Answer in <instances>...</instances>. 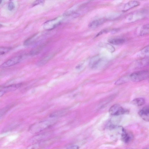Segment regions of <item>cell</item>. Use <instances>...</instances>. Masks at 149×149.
I'll return each instance as SVG.
<instances>
[{"instance_id": "52a82bcc", "label": "cell", "mask_w": 149, "mask_h": 149, "mask_svg": "<svg viewBox=\"0 0 149 149\" xmlns=\"http://www.w3.org/2000/svg\"><path fill=\"white\" fill-rule=\"evenodd\" d=\"M42 35L41 33H38L33 35L24 42V45L26 46H29L34 44L40 40Z\"/></svg>"}, {"instance_id": "9c48e42d", "label": "cell", "mask_w": 149, "mask_h": 149, "mask_svg": "<svg viewBox=\"0 0 149 149\" xmlns=\"http://www.w3.org/2000/svg\"><path fill=\"white\" fill-rule=\"evenodd\" d=\"M139 114L140 117L146 121H149V109L148 106L143 107L139 112Z\"/></svg>"}, {"instance_id": "1f68e13d", "label": "cell", "mask_w": 149, "mask_h": 149, "mask_svg": "<svg viewBox=\"0 0 149 149\" xmlns=\"http://www.w3.org/2000/svg\"><path fill=\"white\" fill-rule=\"evenodd\" d=\"M4 86L0 85V91L3 90Z\"/></svg>"}, {"instance_id": "e0dca14e", "label": "cell", "mask_w": 149, "mask_h": 149, "mask_svg": "<svg viewBox=\"0 0 149 149\" xmlns=\"http://www.w3.org/2000/svg\"><path fill=\"white\" fill-rule=\"evenodd\" d=\"M148 64V58L145 57L138 60L136 62L137 67H142L147 65Z\"/></svg>"}, {"instance_id": "30bf717a", "label": "cell", "mask_w": 149, "mask_h": 149, "mask_svg": "<svg viewBox=\"0 0 149 149\" xmlns=\"http://www.w3.org/2000/svg\"><path fill=\"white\" fill-rule=\"evenodd\" d=\"M139 2L136 1H131L126 3L124 5L123 11L125 12L139 5Z\"/></svg>"}, {"instance_id": "ba28073f", "label": "cell", "mask_w": 149, "mask_h": 149, "mask_svg": "<svg viewBox=\"0 0 149 149\" xmlns=\"http://www.w3.org/2000/svg\"><path fill=\"white\" fill-rule=\"evenodd\" d=\"M52 142L50 139L40 142L31 146L28 149H43Z\"/></svg>"}, {"instance_id": "4dcf8cb0", "label": "cell", "mask_w": 149, "mask_h": 149, "mask_svg": "<svg viewBox=\"0 0 149 149\" xmlns=\"http://www.w3.org/2000/svg\"><path fill=\"white\" fill-rule=\"evenodd\" d=\"M5 93L3 90L0 91V97L2 96Z\"/></svg>"}, {"instance_id": "8fae6325", "label": "cell", "mask_w": 149, "mask_h": 149, "mask_svg": "<svg viewBox=\"0 0 149 149\" xmlns=\"http://www.w3.org/2000/svg\"><path fill=\"white\" fill-rule=\"evenodd\" d=\"M105 19L100 18L91 21L88 24V27L91 29L96 28L102 24L106 21Z\"/></svg>"}, {"instance_id": "ffe728a7", "label": "cell", "mask_w": 149, "mask_h": 149, "mask_svg": "<svg viewBox=\"0 0 149 149\" xmlns=\"http://www.w3.org/2000/svg\"><path fill=\"white\" fill-rule=\"evenodd\" d=\"M44 47V44H42L34 49L30 52V54L31 55H35L39 54Z\"/></svg>"}, {"instance_id": "7402d4cb", "label": "cell", "mask_w": 149, "mask_h": 149, "mask_svg": "<svg viewBox=\"0 0 149 149\" xmlns=\"http://www.w3.org/2000/svg\"><path fill=\"white\" fill-rule=\"evenodd\" d=\"M12 105H7L3 108L0 109V117H1L5 113L12 107Z\"/></svg>"}, {"instance_id": "7a4b0ae2", "label": "cell", "mask_w": 149, "mask_h": 149, "mask_svg": "<svg viewBox=\"0 0 149 149\" xmlns=\"http://www.w3.org/2000/svg\"><path fill=\"white\" fill-rule=\"evenodd\" d=\"M149 72L147 70H141L134 72L129 76L131 81L135 82L141 81L148 79Z\"/></svg>"}, {"instance_id": "f546056e", "label": "cell", "mask_w": 149, "mask_h": 149, "mask_svg": "<svg viewBox=\"0 0 149 149\" xmlns=\"http://www.w3.org/2000/svg\"><path fill=\"white\" fill-rule=\"evenodd\" d=\"M44 1L42 0H38L35 1L33 4H32V5L33 6H35L39 4L42 3Z\"/></svg>"}, {"instance_id": "d6a6232c", "label": "cell", "mask_w": 149, "mask_h": 149, "mask_svg": "<svg viewBox=\"0 0 149 149\" xmlns=\"http://www.w3.org/2000/svg\"><path fill=\"white\" fill-rule=\"evenodd\" d=\"M2 26V25L1 24H0V28H1Z\"/></svg>"}, {"instance_id": "484cf974", "label": "cell", "mask_w": 149, "mask_h": 149, "mask_svg": "<svg viewBox=\"0 0 149 149\" xmlns=\"http://www.w3.org/2000/svg\"><path fill=\"white\" fill-rule=\"evenodd\" d=\"M128 79H129V77H123L117 80L115 83L116 85L121 84H122L125 83L128 80Z\"/></svg>"}, {"instance_id": "4316f807", "label": "cell", "mask_w": 149, "mask_h": 149, "mask_svg": "<svg viewBox=\"0 0 149 149\" xmlns=\"http://www.w3.org/2000/svg\"><path fill=\"white\" fill-rule=\"evenodd\" d=\"M15 7L14 3L12 1H10L9 3L8 6V9L10 11L13 10Z\"/></svg>"}, {"instance_id": "44dd1931", "label": "cell", "mask_w": 149, "mask_h": 149, "mask_svg": "<svg viewBox=\"0 0 149 149\" xmlns=\"http://www.w3.org/2000/svg\"><path fill=\"white\" fill-rule=\"evenodd\" d=\"M101 46L106 48L109 52H113L115 50V48L111 44L108 43H102L100 44Z\"/></svg>"}, {"instance_id": "5bb4252c", "label": "cell", "mask_w": 149, "mask_h": 149, "mask_svg": "<svg viewBox=\"0 0 149 149\" xmlns=\"http://www.w3.org/2000/svg\"><path fill=\"white\" fill-rule=\"evenodd\" d=\"M22 85L21 83L13 84L5 86L4 91L6 93L14 91L19 88Z\"/></svg>"}, {"instance_id": "9a60e30c", "label": "cell", "mask_w": 149, "mask_h": 149, "mask_svg": "<svg viewBox=\"0 0 149 149\" xmlns=\"http://www.w3.org/2000/svg\"><path fill=\"white\" fill-rule=\"evenodd\" d=\"M54 56V55L50 54L44 57L38 62L37 65L38 66H41L44 65L50 60Z\"/></svg>"}, {"instance_id": "603a6c76", "label": "cell", "mask_w": 149, "mask_h": 149, "mask_svg": "<svg viewBox=\"0 0 149 149\" xmlns=\"http://www.w3.org/2000/svg\"><path fill=\"white\" fill-rule=\"evenodd\" d=\"M140 55L145 57H147L149 56V47L147 46L142 49L140 53Z\"/></svg>"}, {"instance_id": "7c38bea8", "label": "cell", "mask_w": 149, "mask_h": 149, "mask_svg": "<svg viewBox=\"0 0 149 149\" xmlns=\"http://www.w3.org/2000/svg\"><path fill=\"white\" fill-rule=\"evenodd\" d=\"M122 132L121 138L122 140L125 143H128L132 139V135L126 131L123 128Z\"/></svg>"}, {"instance_id": "836d02e7", "label": "cell", "mask_w": 149, "mask_h": 149, "mask_svg": "<svg viewBox=\"0 0 149 149\" xmlns=\"http://www.w3.org/2000/svg\"><path fill=\"white\" fill-rule=\"evenodd\" d=\"M1 2H2V1L0 0V4L1 3Z\"/></svg>"}, {"instance_id": "d4e9b609", "label": "cell", "mask_w": 149, "mask_h": 149, "mask_svg": "<svg viewBox=\"0 0 149 149\" xmlns=\"http://www.w3.org/2000/svg\"><path fill=\"white\" fill-rule=\"evenodd\" d=\"M66 110H62L54 112L51 115L52 117H55L57 116L63 115L66 112Z\"/></svg>"}, {"instance_id": "83f0119b", "label": "cell", "mask_w": 149, "mask_h": 149, "mask_svg": "<svg viewBox=\"0 0 149 149\" xmlns=\"http://www.w3.org/2000/svg\"><path fill=\"white\" fill-rule=\"evenodd\" d=\"M79 146L77 145L71 144L67 146L66 149H79Z\"/></svg>"}, {"instance_id": "cb8c5ba5", "label": "cell", "mask_w": 149, "mask_h": 149, "mask_svg": "<svg viewBox=\"0 0 149 149\" xmlns=\"http://www.w3.org/2000/svg\"><path fill=\"white\" fill-rule=\"evenodd\" d=\"M10 47H0V55L5 54L8 52L11 49Z\"/></svg>"}, {"instance_id": "e575fe53", "label": "cell", "mask_w": 149, "mask_h": 149, "mask_svg": "<svg viewBox=\"0 0 149 149\" xmlns=\"http://www.w3.org/2000/svg\"><path fill=\"white\" fill-rule=\"evenodd\" d=\"M148 149V148H146V149Z\"/></svg>"}, {"instance_id": "ac0fdd59", "label": "cell", "mask_w": 149, "mask_h": 149, "mask_svg": "<svg viewBox=\"0 0 149 149\" xmlns=\"http://www.w3.org/2000/svg\"><path fill=\"white\" fill-rule=\"evenodd\" d=\"M145 102V99L142 97H139L135 98L132 101V103L137 106H141L144 104Z\"/></svg>"}, {"instance_id": "277c9868", "label": "cell", "mask_w": 149, "mask_h": 149, "mask_svg": "<svg viewBox=\"0 0 149 149\" xmlns=\"http://www.w3.org/2000/svg\"><path fill=\"white\" fill-rule=\"evenodd\" d=\"M110 114L113 116H118L126 114L128 111L120 105L116 104L111 106L109 109Z\"/></svg>"}, {"instance_id": "d6986e66", "label": "cell", "mask_w": 149, "mask_h": 149, "mask_svg": "<svg viewBox=\"0 0 149 149\" xmlns=\"http://www.w3.org/2000/svg\"><path fill=\"white\" fill-rule=\"evenodd\" d=\"M149 28L148 24H146L143 26L140 30L139 35L141 36H143L148 34L149 33Z\"/></svg>"}, {"instance_id": "2e32d148", "label": "cell", "mask_w": 149, "mask_h": 149, "mask_svg": "<svg viewBox=\"0 0 149 149\" xmlns=\"http://www.w3.org/2000/svg\"><path fill=\"white\" fill-rule=\"evenodd\" d=\"M108 42L111 44L119 45L124 43L125 42V40L120 38H113L109 40Z\"/></svg>"}, {"instance_id": "4fadbf2b", "label": "cell", "mask_w": 149, "mask_h": 149, "mask_svg": "<svg viewBox=\"0 0 149 149\" xmlns=\"http://www.w3.org/2000/svg\"><path fill=\"white\" fill-rule=\"evenodd\" d=\"M79 7V5H75L67 10L64 13L63 15L64 16H69L76 13L77 10Z\"/></svg>"}, {"instance_id": "6da1fadb", "label": "cell", "mask_w": 149, "mask_h": 149, "mask_svg": "<svg viewBox=\"0 0 149 149\" xmlns=\"http://www.w3.org/2000/svg\"><path fill=\"white\" fill-rule=\"evenodd\" d=\"M56 121V120L54 118L42 121L33 125L29 130L32 133H37L52 126Z\"/></svg>"}, {"instance_id": "8992f818", "label": "cell", "mask_w": 149, "mask_h": 149, "mask_svg": "<svg viewBox=\"0 0 149 149\" xmlns=\"http://www.w3.org/2000/svg\"><path fill=\"white\" fill-rule=\"evenodd\" d=\"M105 61V58L100 55L93 57L90 60L89 65L91 68H95L101 65Z\"/></svg>"}, {"instance_id": "5b68a950", "label": "cell", "mask_w": 149, "mask_h": 149, "mask_svg": "<svg viewBox=\"0 0 149 149\" xmlns=\"http://www.w3.org/2000/svg\"><path fill=\"white\" fill-rule=\"evenodd\" d=\"M22 55L16 56L6 61L0 66L2 68H6L16 65L21 62L23 59Z\"/></svg>"}, {"instance_id": "f1b7e54d", "label": "cell", "mask_w": 149, "mask_h": 149, "mask_svg": "<svg viewBox=\"0 0 149 149\" xmlns=\"http://www.w3.org/2000/svg\"><path fill=\"white\" fill-rule=\"evenodd\" d=\"M109 30L108 29H104L101 30L96 35V37H97L102 34L106 33L108 32Z\"/></svg>"}, {"instance_id": "3957f363", "label": "cell", "mask_w": 149, "mask_h": 149, "mask_svg": "<svg viewBox=\"0 0 149 149\" xmlns=\"http://www.w3.org/2000/svg\"><path fill=\"white\" fill-rule=\"evenodd\" d=\"M63 19V17L60 16L46 21L43 25L44 29L47 30L53 29L61 24Z\"/></svg>"}]
</instances>
